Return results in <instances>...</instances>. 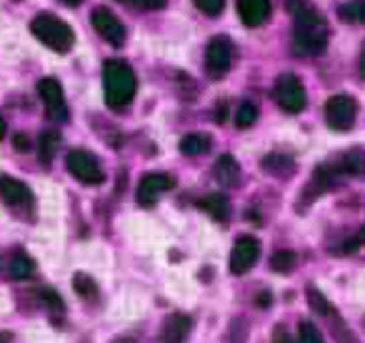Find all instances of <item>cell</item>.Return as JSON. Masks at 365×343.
Masks as SVG:
<instances>
[{
    "label": "cell",
    "mask_w": 365,
    "mask_h": 343,
    "mask_svg": "<svg viewBox=\"0 0 365 343\" xmlns=\"http://www.w3.org/2000/svg\"><path fill=\"white\" fill-rule=\"evenodd\" d=\"M290 13H293V43L295 53L300 56H318L325 51L328 43V23L325 18L308 3L290 0Z\"/></svg>",
    "instance_id": "cell-1"
},
{
    "label": "cell",
    "mask_w": 365,
    "mask_h": 343,
    "mask_svg": "<svg viewBox=\"0 0 365 343\" xmlns=\"http://www.w3.org/2000/svg\"><path fill=\"white\" fill-rule=\"evenodd\" d=\"M103 88H106V103L110 111H123L135 96V73L128 63L108 61L103 66Z\"/></svg>",
    "instance_id": "cell-2"
},
{
    "label": "cell",
    "mask_w": 365,
    "mask_h": 343,
    "mask_svg": "<svg viewBox=\"0 0 365 343\" xmlns=\"http://www.w3.org/2000/svg\"><path fill=\"white\" fill-rule=\"evenodd\" d=\"M31 33L43 46H48L56 53H68L76 46V33H73V28L68 26L66 21H61L58 16H53V13H41V16L33 18Z\"/></svg>",
    "instance_id": "cell-3"
},
{
    "label": "cell",
    "mask_w": 365,
    "mask_h": 343,
    "mask_svg": "<svg viewBox=\"0 0 365 343\" xmlns=\"http://www.w3.org/2000/svg\"><path fill=\"white\" fill-rule=\"evenodd\" d=\"M273 96L285 113H300L305 108V103H308L303 83H300L293 73H285V76H280L278 81H275Z\"/></svg>",
    "instance_id": "cell-4"
},
{
    "label": "cell",
    "mask_w": 365,
    "mask_h": 343,
    "mask_svg": "<svg viewBox=\"0 0 365 343\" xmlns=\"http://www.w3.org/2000/svg\"><path fill=\"white\" fill-rule=\"evenodd\" d=\"M355 116H358V103H355L353 96H333L325 103V121L333 131H350L355 123Z\"/></svg>",
    "instance_id": "cell-5"
},
{
    "label": "cell",
    "mask_w": 365,
    "mask_h": 343,
    "mask_svg": "<svg viewBox=\"0 0 365 343\" xmlns=\"http://www.w3.org/2000/svg\"><path fill=\"white\" fill-rule=\"evenodd\" d=\"M68 171L73 173V178H78V181L86 183V186H98V183H103V178H106L98 158L88 151H81V148L68 153Z\"/></svg>",
    "instance_id": "cell-6"
},
{
    "label": "cell",
    "mask_w": 365,
    "mask_h": 343,
    "mask_svg": "<svg viewBox=\"0 0 365 343\" xmlns=\"http://www.w3.org/2000/svg\"><path fill=\"white\" fill-rule=\"evenodd\" d=\"M230 63H233V46L225 36H215L205 48V71L218 81L230 71Z\"/></svg>",
    "instance_id": "cell-7"
},
{
    "label": "cell",
    "mask_w": 365,
    "mask_h": 343,
    "mask_svg": "<svg viewBox=\"0 0 365 343\" xmlns=\"http://www.w3.org/2000/svg\"><path fill=\"white\" fill-rule=\"evenodd\" d=\"M38 93L43 98V106H46L48 116L53 118L56 123L68 121V103L66 96H63V88L56 78H43L38 81Z\"/></svg>",
    "instance_id": "cell-8"
},
{
    "label": "cell",
    "mask_w": 365,
    "mask_h": 343,
    "mask_svg": "<svg viewBox=\"0 0 365 343\" xmlns=\"http://www.w3.org/2000/svg\"><path fill=\"white\" fill-rule=\"evenodd\" d=\"M173 186H175V181L168 173H145L140 178V183H138V203L143 208H153L158 203V198L165 191H170Z\"/></svg>",
    "instance_id": "cell-9"
},
{
    "label": "cell",
    "mask_w": 365,
    "mask_h": 343,
    "mask_svg": "<svg viewBox=\"0 0 365 343\" xmlns=\"http://www.w3.org/2000/svg\"><path fill=\"white\" fill-rule=\"evenodd\" d=\"M93 28H96L98 36L110 43V46H123V41H125V26H123L115 13L108 11V8H96V11H93Z\"/></svg>",
    "instance_id": "cell-10"
},
{
    "label": "cell",
    "mask_w": 365,
    "mask_h": 343,
    "mask_svg": "<svg viewBox=\"0 0 365 343\" xmlns=\"http://www.w3.org/2000/svg\"><path fill=\"white\" fill-rule=\"evenodd\" d=\"M260 256V243L255 241L253 236H243L235 241L233 251H230V271L235 273V276H240V273H248L250 268L255 266V261H258Z\"/></svg>",
    "instance_id": "cell-11"
},
{
    "label": "cell",
    "mask_w": 365,
    "mask_h": 343,
    "mask_svg": "<svg viewBox=\"0 0 365 343\" xmlns=\"http://www.w3.org/2000/svg\"><path fill=\"white\" fill-rule=\"evenodd\" d=\"M0 198L13 211H26L33 208V193L26 183L16 181L13 176H0Z\"/></svg>",
    "instance_id": "cell-12"
},
{
    "label": "cell",
    "mask_w": 365,
    "mask_h": 343,
    "mask_svg": "<svg viewBox=\"0 0 365 343\" xmlns=\"http://www.w3.org/2000/svg\"><path fill=\"white\" fill-rule=\"evenodd\" d=\"M190 328H193L190 316H185V313H170L165 318V323H163L158 343H185V338L190 336Z\"/></svg>",
    "instance_id": "cell-13"
},
{
    "label": "cell",
    "mask_w": 365,
    "mask_h": 343,
    "mask_svg": "<svg viewBox=\"0 0 365 343\" xmlns=\"http://www.w3.org/2000/svg\"><path fill=\"white\" fill-rule=\"evenodd\" d=\"M238 16L248 28L263 26L270 18V0H238Z\"/></svg>",
    "instance_id": "cell-14"
},
{
    "label": "cell",
    "mask_w": 365,
    "mask_h": 343,
    "mask_svg": "<svg viewBox=\"0 0 365 343\" xmlns=\"http://www.w3.org/2000/svg\"><path fill=\"white\" fill-rule=\"evenodd\" d=\"M200 208H203L213 221H220V223H225L230 216V201L223 193H210V196H205L203 201H200Z\"/></svg>",
    "instance_id": "cell-15"
},
{
    "label": "cell",
    "mask_w": 365,
    "mask_h": 343,
    "mask_svg": "<svg viewBox=\"0 0 365 343\" xmlns=\"http://www.w3.org/2000/svg\"><path fill=\"white\" fill-rule=\"evenodd\" d=\"M335 173H350V176H365V151L355 148L340 156L338 166H333Z\"/></svg>",
    "instance_id": "cell-16"
},
{
    "label": "cell",
    "mask_w": 365,
    "mask_h": 343,
    "mask_svg": "<svg viewBox=\"0 0 365 343\" xmlns=\"http://www.w3.org/2000/svg\"><path fill=\"white\" fill-rule=\"evenodd\" d=\"M240 178V166L235 163L233 156H223L215 163V181L223 183V186H235Z\"/></svg>",
    "instance_id": "cell-17"
},
{
    "label": "cell",
    "mask_w": 365,
    "mask_h": 343,
    "mask_svg": "<svg viewBox=\"0 0 365 343\" xmlns=\"http://www.w3.org/2000/svg\"><path fill=\"white\" fill-rule=\"evenodd\" d=\"M180 153L182 156H203V153L210 151V136L205 133H190L180 141Z\"/></svg>",
    "instance_id": "cell-18"
},
{
    "label": "cell",
    "mask_w": 365,
    "mask_h": 343,
    "mask_svg": "<svg viewBox=\"0 0 365 343\" xmlns=\"http://www.w3.org/2000/svg\"><path fill=\"white\" fill-rule=\"evenodd\" d=\"M33 271H36V263H33L31 256H26V253H16L11 261V276L18 278V281H23V278L33 276Z\"/></svg>",
    "instance_id": "cell-19"
},
{
    "label": "cell",
    "mask_w": 365,
    "mask_h": 343,
    "mask_svg": "<svg viewBox=\"0 0 365 343\" xmlns=\"http://www.w3.org/2000/svg\"><path fill=\"white\" fill-rule=\"evenodd\" d=\"M58 146H61V136H58L56 131H46L41 136V161L46 163V166L56 158Z\"/></svg>",
    "instance_id": "cell-20"
},
{
    "label": "cell",
    "mask_w": 365,
    "mask_h": 343,
    "mask_svg": "<svg viewBox=\"0 0 365 343\" xmlns=\"http://www.w3.org/2000/svg\"><path fill=\"white\" fill-rule=\"evenodd\" d=\"M73 288H76L78 296L88 298V301H96L98 298L96 281H93L91 276H86V273H76V276H73Z\"/></svg>",
    "instance_id": "cell-21"
},
{
    "label": "cell",
    "mask_w": 365,
    "mask_h": 343,
    "mask_svg": "<svg viewBox=\"0 0 365 343\" xmlns=\"http://www.w3.org/2000/svg\"><path fill=\"white\" fill-rule=\"evenodd\" d=\"M308 303L318 316H335L333 303H330L320 291H315V288H308Z\"/></svg>",
    "instance_id": "cell-22"
},
{
    "label": "cell",
    "mask_w": 365,
    "mask_h": 343,
    "mask_svg": "<svg viewBox=\"0 0 365 343\" xmlns=\"http://www.w3.org/2000/svg\"><path fill=\"white\" fill-rule=\"evenodd\" d=\"M270 266H273V271H278V273H290L295 268V253L278 251L273 258H270Z\"/></svg>",
    "instance_id": "cell-23"
},
{
    "label": "cell",
    "mask_w": 365,
    "mask_h": 343,
    "mask_svg": "<svg viewBox=\"0 0 365 343\" xmlns=\"http://www.w3.org/2000/svg\"><path fill=\"white\" fill-rule=\"evenodd\" d=\"M255 121H258V108H255L253 103H243V106L238 108V116H235V126L250 128Z\"/></svg>",
    "instance_id": "cell-24"
},
{
    "label": "cell",
    "mask_w": 365,
    "mask_h": 343,
    "mask_svg": "<svg viewBox=\"0 0 365 343\" xmlns=\"http://www.w3.org/2000/svg\"><path fill=\"white\" fill-rule=\"evenodd\" d=\"M298 343H325L320 331L313 326L310 321H300L298 323Z\"/></svg>",
    "instance_id": "cell-25"
},
{
    "label": "cell",
    "mask_w": 365,
    "mask_h": 343,
    "mask_svg": "<svg viewBox=\"0 0 365 343\" xmlns=\"http://www.w3.org/2000/svg\"><path fill=\"white\" fill-rule=\"evenodd\" d=\"M193 3L205 13V16H220L225 8V0H193Z\"/></svg>",
    "instance_id": "cell-26"
},
{
    "label": "cell",
    "mask_w": 365,
    "mask_h": 343,
    "mask_svg": "<svg viewBox=\"0 0 365 343\" xmlns=\"http://www.w3.org/2000/svg\"><path fill=\"white\" fill-rule=\"evenodd\" d=\"M38 296H41V301L46 303V306L56 308V311H61V308H63V301H61V296H58V293L53 291V288H43V291L38 293Z\"/></svg>",
    "instance_id": "cell-27"
},
{
    "label": "cell",
    "mask_w": 365,
    "mask_h": 343,
    "mask_svg": "<svg viewBox=\"0 0 365 343\" xmlns=\"http://www.w3.org/2000/svg\"><path fill=\"white\" fill-rule=\"evenodd\" d=\"M360 246H365V228L363 231L358 233V236L353 238V241H348V243H343V246H340V251H355V248H360Z\"/></svg>",
    "instance_id": "cell-28"
},
{
    "label": "cell",
    "mask_w": 365,
    "mask_h": 343,
    "mask_svg": "<svg viewBox=\"0 0 365 343\" xmlns=\"http://www.w3.org/2000/svg\"><path fill=\"white\" fill-rule=\"evenodd\" d=\"M138 8H145V11H158L168 3V0H133Z\"/></svg>",
    "instance_id": "cell-29"
},
{
    "label": "cell",
    "mask_w": 365,
    "mask_h": 343,
    "mask_svg": "<svg viewBox=\"0 0 365 343\" xmlns=\"http://www.w3.org/2000/svg\"><path fill=\"white\" fill-rule=\"evenodd\" d=\"M273 343H295V338H290L288 331H285L283 326H278V328H275V333H273Z\"/></svg>",
    "instance_id": "cell-30"
},
{
    "label": "cell",
    "mask_w": 365,
    "mask_h": 343,
    "mask_svg": "<svg viewBox=\"0 0 365 343\" xmlns=\"http://www.w3.org/2000/svg\"><path fill=\"white\" fill-rule=\"evenodd\" d=\"M13 143H16V151H28V148H31L28 146V136H23V133H18Z\"/></svg>",
    "instance_id": "cell-31"
},
{
    "label": "cell",
    "mask_w": 365,
    "mask_h": 343,
    "mask_svg": "<svg viewBox=\"0 0 365 343\" xmlns=\"http://www.w3.org/2000/svg\"><path fill=\"white\" fill-rule=\"evenodd\" d=\"M360 78L365 81V46H363V53H360Z\"/></svg>",
    "instance_id": "cell-32"
},
{
    "label": "cell",
    "mask_w": 365,
    "mask_h": 343,
    "mask_svg": "<svg viewBox=\"0 0 365 343\" xmlns=\"http://www.w3.org/2000/svg\"><path fill=\"white\" fill-rule=\"evenodd\" d=\"M225 116H228V108H225V103H223V106L218 108V123H223Z\"/></svg>",
    "instance_id": "cell-33"
},
{
    "label": "cell",
    "mask_w": 365,
    "mask_h": 343,
    "mask_svg": "<svg viewBox=\"0 0 365 343\" xmlns=\"http://www.w3.org/2000/svg\"><path fill=\"white\" fill-rule=\"evenodd\" d=\"M270 303V293H265V296H258V306H268Z\"/></svg>",
    "instance_id": "cell-34"
},
{
    "label": "cell",
    "mask_w": 365,
    "mask_h": 343,
    "mask_svg": "<svg viewBox=\"0 0 365 343\" xmlns=\"http://www.w3.org/2000/svg\"><path fill=\"white\" fill-rule=\"evenodd\" d=\"M3 138H6V121L0 118V141H3Z\"/></svg>",
    "instance_id": "cell-35"
},
{
    "label": "cell",
    "mask_w": 365,
    "mask_h": 343,
    "mask_svg": "<svg viewBox=\"0 0 365 343\" xmlns=\"http://www.w3.org/2000/svg\"><path fill=\"white\" fill-rule=\"evenodd\" d=\"M0 343H11V333H0Z\"/></svg>",
    "instance_id": "cell-36"
},
{
    "label": "cell",
    "mask_w": 365,
    "mask_h": 343,
    "mask_svg": "<svg viewBox=\"0 0 365 343\" xmlns=\"http://www.w3.org/2000/svg\"><path fill=\"white\" fill-rule=\"evenodd\" d=\"M113 343H135V341H133V338H115Z\"/></svg>",
    "instance_id": "cell-37"
},
{
    "label": "cell",
    "mask_w": 365,
    "mask_h": 343,
    "mask_svg": "<svg viewBox=\"0 0 365 343\" xmlns=\"http://www.w3.org/2000/svg\"><path fill=\"white\" fill-rule=\"evenodd\" d=\"M63 3H68V6H78V3H83V0H63Z\"/></svg>",
    "instance_id": "cell-38"
}]
</instances>
